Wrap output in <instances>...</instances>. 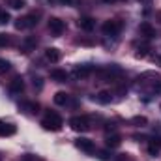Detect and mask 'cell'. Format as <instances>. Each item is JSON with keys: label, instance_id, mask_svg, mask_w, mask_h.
<instances>
[{"label": "cell", "instance_id": "obj_1", "mask_svg": "<svg viewBox=\"0 0 161 161\" xmlns=\"http://www.w3.org/2000/svg\"><path fill=\"white\" fill-rule=\"evenodd\" d=\"M41 125H43V129H47V131H60L62 125H64V120H62L60 114L49 111V113L45 114V118L41 120Z\"/></svg>", "mask_w": 161, "mask_h": 161}, {"label": "cell", "instance_id": "obj_2", "mask_svg": "<svg viewBox=\"0 0 161 161\" xmlns=\"http://www.w3.org/2000/svg\"><path fill=\"white\" fill-rule=\"evenodd\" d=\"M68 124H69V127H71L73 131H79V133H86V131L92 127L88 116H71Z\"/></svg>", "mask_w": 161, "mask_h": 161}, {"label": "cell", "instance_id": "obj_3", "mask_svg": "<svg viewBox=\"0 0 161 161\" xmlns=\"http://www.w3.org/2000/svg\"><path fill=\"white\" fill-rule=\"evenodd\" d=\"M38 17H40V13H30V15H26V17H19L17 23H15V28H17V30L32 28V26L38 25Z\"/></svg>", "mask_w": 161, "mask_h": 161}, {"label": "cell", "instance_id": "obj_4", "mask_svg": "<svg viewBox=\"0 0 161 161\" xmlns=\"http://www.w3.org/2000/svg\"><path fill=\"white\" fill-rule=\"evenodd\" d=\"M101 30H103V34L105 36H118L122 32V23L120 21H116V19H111V21H105L103 23V26H101Z\"/></svg>", "mask_w": 161, "mask_h": 161}, {"label": "cell", "instance_id": "obj_5", "mask_svg": "<svg viewBox=\"0 0 161 161\" xmlns=\"http://www.w3.org/2000/svg\"><path fill=\"white\" fill-rule=\"evenodd\" d=\"M75 146L79 148L80 152H84V154H94V152H96L94 141H90V139H86V137H79V139L75 141Z\"/></svg>", "mask_w": 161, "mask_h": 161}, {"label": "cell", "instance_id": "obj_6", "mask_svg": "<svg viewBox=\"0 0 161 161\" xmlns=\"http://www.w3.org/2000/svg\"><path fill=\"white\" fill-rule=\"evenodd\" d=\"M47 26H49V30H51L54 36H60V34L66 30L64 21H62V19H58V17H51V19H49V23H47Z\"/></svg>", "mask_w": 161, "mask_h": 161}, {"label": "cell", "instance_id": "obj_7", "mask_svg": "<svg viewBox=\"0 0 161 161\" xmlns=\"http://www.w3.org/2000/svg\"><path fill=\"white\" fill-rule=\"evenodd\" d=\"M139 34H141V36H144L146 40H152V38H156V36H158L156 28H154L150 23H146V21L139 25Z\"/></svg>", "mask_w": 161, "mask_h": 161}, {"label": "cell", "instance_id": "obj_8", "mask_svg": "<svg viewBox=\"0 0 161 161\" xmlns=\"http://www.w3.org/2000/svg\"><path fill=\"white\" fill-rule=\"evenodd\" d=\"M60 58H62V53H60L56 47H49V49H45V60H47V62L56 64V62H60Z\"/></svg>", "mask_w": 161, "mask_h": 161}, {"label": "cell", "instance_id": "obj_9", "mask_svg": "<svg viewBox=\"0 0 161 161\" xmlns=\"http://www.w3.org/2000/svg\"><path fill=\"white\" fill-rule=\"evenodd\" d=\"M77 26H79L80 30H84V32H92L94 26H96V21L92 17H80L79 21H77Z\"/></svg>", "mask_w": 161, "mask_h": 161}, {"label": "cell", "instance_id": "obj_10", "mask_svg": "<svg viewBox=\"0 0 161 161\" xmlns=\"http://www.w3.org/2000/svg\"><path fill=\"white\" fill-rule=\"evenodd\" d=\"M9 92L11 94H21L23 90H25V80L21 79V77H13V79L9 80Z\"/></svg>", "mask_w": 161, "mask_h": 161}, {"label": "cell", "instance_id": "obj_11", "mask_svg": "<svg viewBox=\"0 0 161 161\" xmlns=\"http://www.w3.org/2000/svg\"><path fill=\"white\" fill-rule=\"evenodd\" d=\"M92 71H94V68L88 66V64H84V66H75V68H73V75H75L77 79H84V77H88Z\"/></svg>", "mask_w": 161, "mask_h": 161}, {"label": "cell", "instance_id": "obj_12", "mask_svg": "<svg viewBox=\"0 0 161 161\" xmlns=\"http://www.w3.org/2000/svg\"><path fill=\"white\" fill-rule=\"evenodd\" d=\"M105 144H107L109 148H118L122 144V137L118 133H111V135L105 137Z\"/></svg>", "mask_w": 161, "mask_h": 161}, {"label": "cell", "instance_id": "obj_13", "mask_svg": "<svg viewBox=\"0 0 161 161\" xmlns=\"http://www.w3.org/2000/svg\"><path fill=\"white\" fill-rule=\"evenodd\" d=\"M19 107H21V111H25V113H28V114H36V113L40 111V105H38L36 101H23Z\"/></svg>", "mask_w": 161, "mask_h": 161}, {"label": "cell", "instance_id": "obj_14", "mask_svg": "<svg viewBox=\"0 0 161 161\" xmlns=\"http://www.w3.org/2000/svg\"><path fill=\"white\" fill-rule=\"evenodd\" d=\"M68 71H64V69H58V68H54V69H51V79L56 80V82H66L68 80Z\"/></svg>", "mask_w": 161, "mask_h": 161}, {"label": "cell", "instance_id": "obj_15", "mask_svg": "<svg viewBox=\"0 0 161 161\" xmlns=\"http://www.w3.org/2000/svg\"><path fill=\"white\" fill-rule=\"evenodd\" d=\"M36 45H38V40H36L34 36H26V38L23 40V53H30V51H34Z\"/></svg>", "mask_w": 161, "mask_h": 161}, {"label": "cell", "instance_id": "obj_16", "mask_svg": "<svg viewBox=\"0 0 161 161\" xmlns=\"http://www.w3.org/2000/svg\"><path fill=\"white\" fill-rule=\"evenodd\" d=\"M97 103H101V105H107V103H111V92H107V90H101V92H97L96 94V97H94Z\"/></svg>", "mask_w": 161, "mask_h": 161}, {"label": "cell", "instance_id": "obj_17", "mask_svg": "<svg viewBox=\"0 0 161 161\" xmlns=\"http://www.w3.org/2000/svg\"><path fill=\"white\" fill-rule=\"evenodd\" d=\"M15 131H17V129H15V125L0 122V137H9V135H13Z\"/></svg>", "mask_w": 161, "mask_h": 161}, {"label": "cell", "instance_id": "obj_18", "mask_svg": "<svg viewBox=\"0 0 161 161\" xmlns=\"http://www.w3.org/2000/svg\"><path fill=\"white\" fill-rule=\"evenodd\" d=\"M68 101H69V94H66V92H56L54 94V103L56 105H68Z\"/></svg>", "mask_w": 161, "mask_h": 161}, {"label": "cell", "instance_id": "obj_19", "mask_svg": "<svg viewBox=\"0 0 161 161\" xmlns=\"http://www.w3.org/2000/svg\"><path fill=\"white\" fill-rule=\"evenodd\" d=\"M6 4L13 9H23L26 6V0H6Z\"/></svg>", "mask_w": 161, "mask_h": 161}, {"label": "cell", "instance_id": "obj_20", "mask_svg": "<svg viewBox=\"0 0 161 161\" xmlns=\"http://www.w3.org/2000/svg\"><path fill=\"white\" fill-rule=\"evenodd\" d=\"M148 154H150L152 158H158V154H159V146H158L156 142H152V141H150V144H148Z\"/></svg>", "mask_w": 161, "mask_h": 161}, {"label": "cell", "instance_id": "obj_21", "mask_svg": "<svg viewBox=\"0 0 161 161\" xmlns=\"http://www.w3.org/2000/svg\"><path fill=\"white\" fill-rule=\"evenodd\" d=\"M133 124H135V125H141V127H142V125H146V124H148V118H146V116H133Z\"/></svg>", "mask_w": 161, "mask_h": 161}, {"label": "cell", "instance_id": "obj_22", "mask_svg": "<svg viewBox=\"0 0 161 161\" xmlns=\"http://www.w3.org/2000/svg\"><path fill=\"white\" fill-rule=\"evenodd\" d=\"M8 23H9V13L0 8V25H8Z\"/></svg>", "mask_w": 161, "mask_h": 161}, {"label": "cell", "instance_id": "obj_23", "mask_svg": "<svg viewBox=\"0 0 161 161\" xmlns=\"http://www.w3.org/2000/svg\"><path fill=\"white\" fill-rule=\"evenodd\" d=\"M11 45V38L8 34H0V47H8Z\"/></svg>", "mask_w": 161, "mask_h": 161}, {"label": "cell", "instance_id": "obj_24", "mask_svg": "<svg viewBox=\"0 0 161 161\" xmlns=\"http://www.w3.org/2000/svg\"><path fill=\"white\" fill-rule=\"evenodd\" d=\"M9 68H11V64H9L6 58H0V73H6Z\"/></svg>", "mask_w": 161, "mask_h": 161}, {"label": "cell", "instance_id": "obj_25", "mask_svg": "<svg viewBox=\"0 0 161 161\" xmlns=\"http://www.w3.org/2000/svg\"><path fill=\"white\" fill-rule=\"evenodd\" d=\"M97 158L101 161H109L111 159V152L109 150H101V152H97Z\"/></svg>", "mask_w": 161, "mask_h": 161}, {"label": "cell", "instance_id": "obj_26", "mask_svg": "<svg viewBox=\"0 0 161 161\" xmlns=\"http://www.w3.org/2000/svg\"><path fill=\"white\" fill-rule=\"evenodd\" d=\"M34 86H36L38 90H41V88H43V84H41V79H40V77H38V79H34Z\"/></svg>", "mask_w": 161, "mask_h": 161}, {"label": "cell", "instance_id": "obj_27", "mask_svg": "<svg viewBox=\"0 0 161 161\" xmlns=\"http://www.w3.org/2000/svg\"><path fill=\"white\" fill-rule=\"evenodd\" d=\"M79 43H80V45H90L92 41H88V40H79Z\"/></svg>", "mask_w": 161, "mask_h": 161}, {"label": "cell", "instance_id": "obj_28", "mask_svg": "<svg viewBox=\"0 0 161 161\" xmlns=\"http://www.w3.org/2000/svg\"><path fill=\"white\" fill-rule=\"evenodd\" d=\"M139 2H141V4H150L152 0H139Z\"/></svg>", "mask_w": 161, "mask_h": 161}, {"label": "cell", "instance_id": "obj_29", "mask_svg": "<svg viewBox=\"0 0 161 161\" xmlns=\"http://www.w3.org/2000/svg\"><path fill=\"white\" fill-rule=\"evenodd\" d=\"M60 2H64V4H71L73 0H60Z\"/></svg>", "mask_w": 161, "mask_h": 161}, {"label": "cell", "instance_id": "obj_30", "mask_svg": "<svg viewBox=\"0 0 161 161\" xmlns=\"http://www.w3.org/2000/svg\"><path fill=\"white\" fill-rule=\"evenodd\" d=\"M158 64H159V66H161V54H159V56H158Z\"/></svg>", "mask_w": 161, "mask_h": 161}, {"label": "cell", "instance_id": "obj_31", "mask_svg": "<svg viewBox=\"0 0 161 161\" xmlns=\"http://www.w3.org/2000/svg\"><path fill=\"white\" fill-rule=\"evenodd\" d=\"M103 2H118V0H103Z\"/></svg>", "mask_w": 161, "mask_h": 161}, {"label": "cell", "instance_id": "obj_32", "mask_svg": "<svg viewBox=\"0 0 161 161\" xmlns=\"http://www.w3.org/2000/svg\"><path fill=\"white\" fill-rule=\"evenodd\" d=\"M158 17H159V21H161V13H159V15H158Z\"/></svg>", "mask_w": 161, "mask_h": 161}, {"label": "cell", "instance_id": "obj_33", "mask_svg": "<svg viewBox=\"0 0 161 161\" xmlns=\"http://www.w3.org/2000/svg\"><path fill=\"white\" fill-rule=\"evenodd\" d=\"M0 122H2V120H0Z\"/></svg>", "mask_w": 161, "mask_h": 161}]
</instances>
